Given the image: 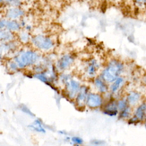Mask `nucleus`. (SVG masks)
Returning a JSON list of instances; mask_svg holds the SVG:
<instances>
[{"instance_id": "obj_1", "label": "nucleus", "mask_w": 146, "mask_h": 146, "mask_svg": "<svg viewBox=\"0 0 146 146\" xmlns=\"http://www.w3.org/2000/svg\"><path fill=\"white\" fill-rule=\"evenodd\" d=\"M43 54L35 50L34 48H20L17 50L15 53L13 55V60H14L19 69L21 71L31 69L33 66L40 62L42 59Z\"/></svg>"}, {"instance_id": "obj_2", "label": "nucleus", "mask_w": 146, "mask_h": 146, "mask_svg": "<svg viewBox=\"0 0 146 146\" xmlns=\"http://www.w3.org/2000/svg\"><path fill=\"white\" fill-rule=\"evenodd\" d=\"M31 46L41 53H49L53 52L56 46V41L53 36L48 34H38L31 35Z\"/></svg>"}, {"instance_id": "obj_3", "label": "nucleus", "mask_w": 146, "mask_h": 146, "mask_svg": "<svg viewBox=\"0 0 146 146\" xmlns=\"http://www.w3.org/2000/svg\"><path fill=\"white\" fill-rule=\"evenodd\" d=\"M125 66L122 61H120L116 59L110 60L106 67L101 71L100 76L107 83H111L119 76H121L124 71Z\"/></svg>"}, {"instance_id": "obj_4", "label": "nucleus", "mask_w": 146, "mask_h": 146, "mask_svg": "<svg viewBox=\"0 0 146 146\" xmlns=\"http://www.w3.org/2000/svg\"><path fill=\"white\" fill-rule=\"evenodd\" d=\"M20 48L21 43L17 41V39L5 42H0V60L12 58L16 50Z\"/></svg>"}, {"instance_id": "obj_5", "label": "nucleus", "mask_w": 146, "mask_h": 146, "mask_svg": "<svg viewBox=\"0 0 146 146\" xmlns=\"http://www.w3.org/2000/svg\"><path fill=\"white\" fill-rule=\"evenodd\" d=\"M75 55L71 52H66L62 54L59 58L56 61L55 65L58 72L68 71L72 69L75 63Z\"/></svg>"}, {"instance_id": "obj_6", "label": "nucleus", "mask_w": 146, "mask_h": 146, "mask_svg": "<svg viewBox=\"0 0 146 146\" xmlns=\"http://www.w3.org/2000/svg\"><path fill=\"white\" fill-rule=\"evenodd\" d=\"M81 86H82L81 81L77 78L72 77L63 86V93H64L66 98H68L71 101H74L76 95H77V93L80 90Z\"/></svg>"}, {"instance_id": "obj_7", "label": "nucleus", "mask_w": 146, "mask_h": 146, "mask_svg": "<svg viewBox=\"0 0 146 146\" xmlns=\"http://www.w3.org/2000/svg\"><path fill=\"white\" fill-rule=\"evenodd\" d=\"M128 124H136L146 120V102L139 103L135 106V110L133 111L131 117L128 119Z\"/></svg>"}, {"instance_id": "obj_8", "label": "nucleus", "mask_w": 146, "mask_h": 146, "mask_svg": "<svg viewBox=\"0 0 146 146\" xmlns=\"http://www.w3.org/2000/svg\"><path fill=\"white\" fill-rule=\"evenodd\" d=\"M26 13L22 6H5L3 9V16L6 19L21 20L24 18Z\"/></svg>"}, {"instance_id": "obj_9", "label": "nucleus", "mask_w": 146, "mask_h": 146, "mask_svg": "<svg viewBox=\"0 0 146 146\" xmlns=\"http://www.w3.org/2000/svg\"><path fill=\"white\" fill-rule=\"evenodd\" d=\"M104 104V98L103 95L99 92H92L90 91L88 94L86 99L85 106L91 109H97L102 107Z\"/></svg>"}, {"instance_id": "obj_10", "label": "nucleus", "mask_w": 146, "mask_h": 146, "mask_svg": "<svg viewBox=\"0 0 146 146\" xmlns=\"http://www.w3.org/2000/svg\"><path fill=\"white\" fill-rule=\"evenodd\" d=\"M100 62L97 59L92 58L86 61V64L84 67V75L89 79H93L96 77L98 71H100Z\"/></svg>"}, {"instance_id": "obj_11", "label": "nucleus", "mask_w": 146, "mask_h": 146, "mask_svg": "<svg viewBox=\"0 0 146 146\" xmlns=\"http://www.w3.org/2000/svg\"><path fill=\"white\" fill-rule=\"evenodd\" d=\"M90 92V88L87 85H82L79 92L76 95L75 98L74 99V102L77 107H84L86 104V99L88 97V94Z\"/></svg>"}, {"instance_id": "obj_12", "label": "nucleus", "mask_w": 146, "mask_h": 146, "mask_svg": "<svg viewBox=\"0 0 146 146\" xmlns=\"http://www.w3.org/2000/svg\"><path fill=\"white\" fill-rule=\"evenodd\" d=\"M102 112L103 114L110 116H116L118 115V109L117 105V100L111 99L106 104H103L102 106Z\"/></svg>"}, {"instance_id": "obj_13", "label": "nucleus", "mask_w": 146, "mask_h": 146, "mask_svg": "<svg viewBox=\"0 0 146 146\" xmlns=\"http://www.w3.org/2000/svg\"><path fill=\"white\" fill-rule=\"evenodd\" d=\"M92 79H93V86L95 87V89L97 90V92L102 95L109 93V83H107L100 76H96Z\"/></svg>"}, {"instance_id": "obj_14", "label": "nucleus", "mask_w": 146, "mask_h": 146, "mask_svg": "<svg viewBox=\"0 0 146 146\" xmlns=\"http://www.w3.org/2000/svg\"><path fill=\"white\" fill-rule=\"evenodd\" d=\"M125 85V79L121 76H119L118 78H117L114 81H112L111 83H110L109 85V92L111 96H114V95H117L121 88L123 87V86Z\"/></svg>"}, {"instance_id": "obj_15", "label": "nucleus", "mask_w": 146, "mask_h": 146, "mask_svg": "<svg viewBox=\"0 0 146 146\" xmlns=\"http://www.w3.org/2000/svg\"><path fill=\"white\" fill-rule=\"evenodd\" d=\"M28 127L33 130L35 133H38V134H42V135H45L47 133L46 127H45V124H44L43 121L40 118H36L35 120H33V122L31 123V124L28 125Z\"/></svg>"}, {"instance_id": "obj_16", "label": "nucleus", "mask_w": 146, "mask_h": 146, "mask_svg": "<svg viewBox=\"0 0 146 146\" xmlns=\"http://www.w3.org/2000/svg\"><path fill=\"white\" fill-rule=\"evenodd\" d=\"M126 100H127V103L129 104V106H131L132 107H134L135 106H137L139 103L141 102L142 100V95L140 92L138 91H131L127 94V96L125 97Z\"/></svg>"}, {"instance_id": "obj_17", "label": "nucleus", "mask_w": 146, "mask_h": 146, "mask_svg": "<svg viewBox=\"0 0 146 146\" xmlns=\"http://www.w3.org/2000/svg\"><path fill=\"white\" fill-rule=\"evenodd\" d=\"M5 28L14 34H17L23 29L20 20H13V19H6Z\"/></svg>"}, {"instance_id": "obj_18", "label": "nucleus", "mask_w": 146, "mask_h": 146, "mask_svg": "<svg viewBox=\"0 0 146 146\" xmlns=\"http://www.w3.org/2000/svg\"><path fill=\"white\" fill-rule=\"evenodd\" d=\"M31 38V32H28L24 29H22L20 32H18L16 34V39L21 43V45H27V44H30Z\"/></svg>"}, {"instance_id": "obj_19", "label": "nucleus", "mask_w": 146, "mask_h": 146, "mask_svg": "<svg viewBox=\"0 0 146 146\" xmlns=\"http://www.w3.org/2000/svg\"><path fill=\"white\" fill-rule=\"evenodd\" d=\"M16 39V34L12 33L7 29H0V42H5Z\"/></svg>"}, {"instance_id": "obj_20", "label": "nucleus", "mask_w": 146, "mask_h": 146, "mask_svg": "<svg viewBox=\"0 0 146 146\" xmlns=\"http://www.w3.org/2000/svg\"><path fill=\"white\" fill-rule=\"evenodd\" d=\"M5 68L10 73H16L18 71H20L21 69H19L18 65L16 64V62L13 60V58H8L5 60Z\"/></svg>"}, {"instance_id": "obj_21", "label": "nucleus", "mask_w": 146, "mask_h": 146, "mask_svg": "<svg viewBox=\"0 0 146 146\" xmlns=\"http://www.w3.org/2000/svg\"><path fill=\"white\" fill-rule=\"evenodd\" d=\"M73 77L72 74L68 71H63V72H59L58 74V85H62L64 86L66 82L70 79Z\"/></svg>"}, {"instance_id": "obj_22", "label": "nucleus", "mask_w": 146, "mask_h": 146, "mask_svg": "<svg viewBox=\"0 0 146 146\" xmlns=\"http://www.w3.org/2000/svg\"><path fill=\"white\" fill-rule=\"evenodd\" d=\"M133 111H132V106H126L125 108H124L123 110L118 112V118L119 119H129L132 116Z\"/></svg>"}, {"instance_id": "obj_23", "label": "nucleus", "mask_w": 146, "mask_h": 146, "mask_svg": "<svg viewBox=\"0 0 146 146\" xmlns=\"http://www.w3.org/2000/svg\"><path fill=\"white\" fill-rule=\"evenodd\" d=\"M23 0H4V6H22Z\"/></svg>"}, {"instance_id": "obj_24", "label": "nucleus", "mask_w": 146, "mask_h": 146, "mask_svg": "<svg viewBox=\"0 0 146 146\" xmlns=\"http://www.w3.org/2000/svg\"><path fill=\"white\" fill-rule=\"evenodd\" d=\"M117 109H118V112L123 110L124 108H125L126 106H128L129 104L127 103V100H126L125 98H119L118 100H117Z\"/></svg>"}, {"instance_id": "obj_25", "label": "nucleus", "mask_w": 146, "mask_h": 146, "mask_svg": "<svg viewBox=\"0 0 146 146\" xmlns=\"http://www.w3.org/2000/svg\"><path fill=\"white\" fill-rule=\"evenodd\" d=\"M18 109L20 110L21 112H23V114H26V115H28V116H31V117H34L35 116H34V114L31 111V109L29 108V107L27 106H25V105H20L18 106Z\"/></svg>"}, {"instance_id": "obj_26", "label": "nucleus", "mask_w": 146, "mask_h": 146, "mask_svg": "<svg viewBox=\"0 0 146 146\" xmlns=\"http://www.w3.org/2000/svg\"><path fill=\"white\" fill-rule=\"evenodd\" d=\"M70 143L74 145H82L84 143V141L80 136H73L70 138Z\"/></svg>"}, {"instance_id": "obj_27", "label": "nucleus", "mask_w": 146, "mask_h": 146, "mask_svg": "<svg viewBox=\"0 0 146 146\" xmlns=\"http://www.w3.org/2000/svg\"><path fill=\"white\" fill-rule=\"evenodd\" d=\"M5 22H6V18L0 17V29H3L5 27Z\"/></svg>"}, {"instance_id": "obj_28", "label": "nucleus", "mask_w": 146, "mask_h": 146, "mask_svg": "<svg viewBox=\"0 0 146 146\" xmlns=\"http://www.w3.org/2000/svg\"><path fill=\"white\" fill-rule=\"evenodd\" d=\"M134 2L139 6H143L145 5V0H134Z\"/></svg>"}, {"instance_id": "obj_29", "label": "nucleus", "mask_w": 146, "mask_h": 146, "mask_svg": "<svg viewBox=\"0 0 146 146\" xmlns=\"http://www.w3.org/2000/svg\"><path fill=\"white\" fill-rule=\"evenodd\" d=\"M95 142H96V143H94V142H92L91 143H92V144H98V145H100V144H104V143H105L104 142H102V143H100V141H95Z\"/></svg>"}, {"instance_id": "obj_30", "label": "nucleus", "mask_w": 146, "mask_h": 146, "mask_svg": "<svg viewBox=\"0 0 146 146\" xmlns=\"http://www.w3.org/2000/svg\"><path fill=\"white\" fill-rule=\"evenodd\" d=\"M58 134H61V135H67L68 134L66 132H65V131H58Z\"/></svg>"}, {"instance_id": "obj_31", "label": "nucleus", "mask_w": 146, "mask_h": 146, "mask_svg": "<svg viewBox=\"0 0 146 146\" xmlns=\"http://www.w3.org/2000/svg\"><path fill=\"white\" fill-rule=\"evenodd\" d=\"M3 1H4V0H0V5H3Z\"/></svg>"}, {"instance_id": "obj_32", "label": "nucleus", "mask_w": 146, "mask_h": 146, "mask_svg": "<svg viewBox=\"0 0 146 146\" xmlns=\"http://www.w3.org/2000/svg\"><path fill=\"white\" fill-rule=\"evenodd\" d=\"M144 125H145V127H146V120L144 121Z\"/></svg>"}, {"instance_id": "obj_33", "label": "nucleus", "mask_w": 146, "mask_h": 146, "mask_svg": "<svg viewBox=\"0 0 146 146\" xmlns=\"http://www.w3.org/2000/svg\"><path fill=\"white\" fill-rule=\"evenodd\" d=\"M86 1H91V0H86Z\"/></svg>"}, {"instance_id": "obj_34", "label": "nucleus", "mask_w": 146, "mask_h": 146, "mask_svg": "<svg viewBox=\"0 0 146 146\" xmlns=\"http://www.w3.org/2000/svg\"><path fill=\"white\" fill-rule=\"evenodd\" d=\"M145 5H146V0H145Z\"/></svg>"}]
</instances>
